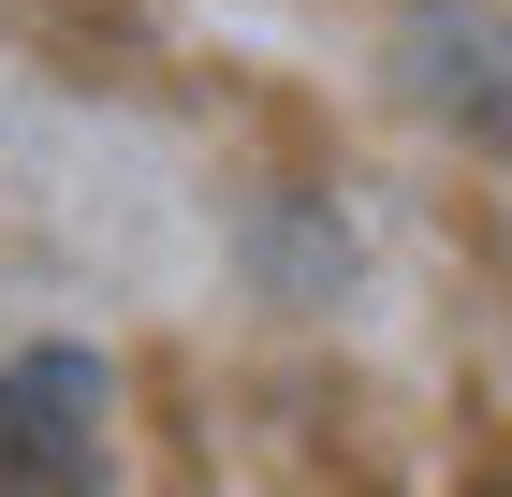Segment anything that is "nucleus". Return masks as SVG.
Masks as SVG:
<instances>
[{"label":"nucleus","instance_id":"1","mask_svg":"<svg viewBox=\"0 0 512 497\" xmlns=\"http://www.w3.org/2000/svg\"><path fill=\"white\" fill-rule=\"evenodd\" d=\"M395 74H410V103H425L439 132L512 147V15L498 0H410V15H395Z\"/></svg>","mask_w":512,"mask_h":497},{"label":"nucleus","instance_id":"2","mask_svg":"<svg viewBox=\"0 0 512 497\" xmlns=\"http://www.w3.org/2000/svg\"><path fill=\"white\" fill-rule=\"evenodd\" d=\"M0 483H103V366L88 351L0 366Z\"/></svg>","mask_w":512,"mask_h":497}]
</instances>
